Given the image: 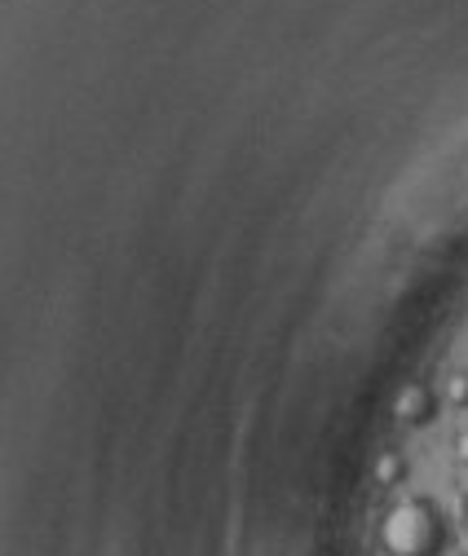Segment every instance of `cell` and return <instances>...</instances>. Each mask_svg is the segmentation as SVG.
Instances as JSON below:
<instances>
[{"instance_id": "1", "label": "cell", "mask_w": 468, "mask_h": 556, "mask_svg": "<svg viewBox=\"0 0 468 556\" xmlns=\"http://www.w3.org/2000/svg\"><path fill=\"white\" fill-rule=\"evenodd\" d=\"M380 543L389 556H442L451 543V530L429 499H402L398 508H389L385 526H380Z\"/></svg>"}, {"instance_id": "2", "label": "cell", "mask_w": 468, "mask_h": 556, "mask_svg": "<svg viewBox=\"0 0 468 556\" xmlns=\"http://www.w3.org/2000/svg\"><path fill=\"white\" fill-rule=\"evenodd\" d=\"M398 420H402V424H424V420H433V393L424 389V384H411V389L402 393Z\"/></svg>"}, {"instance_id": "3", "label": "cell", "mask_w": 468, "mask_h": 556, "mask_svg": "<svg viewBox=\"0 0 468 556\" xmlns=\"http://www.w3.org/2000/svg\"><path fill=\"white\" fill-rule=\"evenodd\" d=\"M402 477H407V464H402V455H385L376 464V481H380V486H398Z\"/></svg>"}, {"instance_id": "4", "label": "cell", "mask_w": 468, "mask_h": 556, "mask_svg": "<svg viewBox=\"0 0 468 556\" xmlns=\"http://www.w3.org/2000/svg\"><path fill=\"white\" fill-rule=\"evenodd\" d=\"M446 402H451V406H468V371H455V376L446 380Z\"/></svg>"}, {"instance_id": "5", "label": "cell", "mask_w": 468, "mask_h": 556, "mask_svg": "<svg viewBox=\"0 0 468 556\" xmlns=\"http://www.w3.org/2000/svg\"><path fill=\"white\" fill-rule=\"evenodd\" d=\"M460 464H468V433L460 437Z\"/></svg>"}]
</instances>
